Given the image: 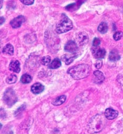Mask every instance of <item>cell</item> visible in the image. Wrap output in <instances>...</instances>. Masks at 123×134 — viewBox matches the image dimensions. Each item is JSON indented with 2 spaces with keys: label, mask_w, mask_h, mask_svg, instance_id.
Wrapping results in <instances>:
<instances>
[{
  "label": "cell",
  "mask_w": 123,
  "mask_h": 134,
  "mask_svg": "<svg viewBox=\"0 0 123 134\" xmlns=\"http://www.w3.org/2000/svg\"><path fill=\"white\" fill-rule=\"evenodd\" d=\"M90 67L87 64H80L72 66L68 70V74L75 80H80L87 77L90 73Z\"/></svg>",
  "instance_id": "1"
},
{
  "label": "cell",
  "mask_w": 123,
  "mask_h": 134,
  "mask_svg": "<svg viewBox=\"0 0 123 134\" xmlns=\"http://www.w3.org/2000/svg\"><path fill=\"white\" fill-rule=\"evenodd\" d=\"M106 121L100 115L93 117L89 121L88 125V131L91 133L99 132L103 130L105 126Z\"/></svg>",
  "instance_id": "2"
},
{
  "label": "cell",
  "mask_w": 123,
  "mask_h": 134,
  "mask_svg": "<svg viewBox=\"0 0 123 134\" xmlns=\"http://www.w3.org/2000/svg\"><path fill=\"white\" fill-rule=\"evenodd\" d=\"M73 27L71 20L66 15L64 14L62 19L58 23L56 26L55 31L59 34L67 32L71 30Z\"/></svg>",
  "instance_id": "3"
},
{
  "label": "cell",
  "mask_w": 123,
  "mask_h": 134,
  "mask_svg": "<svg viewBox=\"0 0 123 134\" xmlns=\"http://www.w3.org/2000/svg\"><path fill=\"white\" fill-rule=\"evenodd\" d=\"M17 99L15 93L12 89L9 88L5 91L3 96V100L9 107L12 106L17 102Z\"/></svg>",
  "instance_id": "4"
},
{
  "label": "cell",
  "mask_w": 123,
  "mask_h": 134,
  "mask_svg": "<svg viewBox=\"0 0 123 134\" xmlns=\"http://www.w3.org/2000/svg\"><path fill=\"white\" fill-rule=\"evenodd\" d=\"M25 19L23 16L20 15L13 19L11 21L10 24L13 28H19L21 26L22 24L25 22Z\"/></svg>",
  "instance_id": "5"
},
{
  "label": "cell",
  "mask_w": 123,
  "mask_h": 134,
  "mask_svg": "<svg viewBox=\"0 0 123 134\" xmlns=\"http://www.w3.org/2000/svg\"><path fill=\"white\" fill-rule=\"evenodd\" d=\"M65 50L69 52L75 53L78 50L77 44L74 41H69L65 46Z\"/></svg>",
  "instance_id": "6"
},
{
  "label": "cell",
  "mask_w": 123,
  "mask_h": 134,
  "mask_svg": "<svg viewBox=\"0 0 123 134\" xmlns=\"http://www.w3.org/2000/svg\"><path fill=\"white\" fill-rule=\"evenodd\" d=\"M118 115V112L112 108H107L105 111V116L106 118L109 120L116 118Z\"/></svg>",
  "instance_id": "7"
},
{
  "label": "cell",
  "mask_w": 123,
  "mask_h": 134,
  "mask_svg": "<svg viewBox=\"0 0 123 134\" xmlns=\"http://www.w3.org/2000/svg\"><path fill=\"white\" fill-rule=\"evenodd\" d=\"M77 41L79 45L83 46L85 45L88 43V36L85 32H81L78 34L77 36Z\"/></svg>",
  "instance_id": "8"
},
{
  "label": "cell",
  "mask_w": 123,
  "mask_h": 134,
  "mask_svg": "<svg viewBox=\"0 0 123 134\" xmlns=\"http://www.w3.org/2000/svg\"><path fill=\"white\" fill-rule=\"evenodd\" d=\"M10 70L16 73H19L20 71V63L18 60H13L11 61L9 65Z\"/></svg>",
  "instance_id": "9"
},
{
  "label": "cell",
  "mask_w": 123,
  "mask_h": 134,
  "mask_svg": "<svg viewBox=\"0 0 123 134\" xmlns=\"http://www.w3.org/2000/svg\"><path fill=\"white\" fill-rule=\"evenodd\" d=\"M31 90L35 94H39L43 91L44 87L40 83H36L32 86Z\"/></svg>",
  "instance_id": "10"
},
{
  "label": "cell",
  "mask_w": 123,
  "mask_h": 134,
  "mask_svg": "<svg viewBox=\"0 0 123 134\" xmlns=\"http://www.w3.org/2000/svg\"><path fill=\"white\" fill-rule=\"evenodd\" d=\"M93 53L96 59H100L105 57L106 54V51L104 49L97 48L93 50Z\"/></svg>",
  "instance_id": "11"
},
{
  "label": "cell",
  "mask_w": 123,
  "mask_h": 134,
  "mask_svg": "<svg viewBox=\"0 0 123 134\" xmlns=\"http://www.w3.org/2000/svg\"><path fill=\"white\" fill-rule=\"evenodd\" d=\"M94 75L95 76L94 81L96 83L100 84L104 81L105 76L102 72L99 71H95L94 72Z\"/></svg>",
  "instance_id": "12"
},
{
  "label": "cell",
  "mask_w": 123,
  "mask_h": 134,
  "mask_svg": "<svg viewBox=\"0 0 123 134\" xmlns=\"http://www.w3.org/2000/svg\"><path fill=\"white\" fill-rule=\"evenodd\" d=\"M77 56L75 53L71 55L65 54L62 57V60L65 62L67 65H69L73 62V61L77 58Z\"/></svg>",
  "instance_id": "13"
},
{
  "label": "cell",
  "mask_w": 123,
  "mask_h": 134,
  "mask_svg": "<svg viewBox=\"0 0 123 134\" xmlns=\"http://www.w3.org/2000/svg\"><path fill=\"white\" fill-rule=\"evenodd\" d=\"M66 100V96L65 95L57 97L54 100H53L52 104L54 106H60L64 104Z\"/></svg>",
  "instance_id": "14"
},
{
  "label": "cell",
  "mask_w": 123,
  "mask_h": 134,
  "mask_svg": "<svg viewBox=\"0 0 123 134\" xmlns=\"http://www.w3.org/2000/svg\"><path fill=\"white\" fill-rule=\"evenodd\" d=\"M120 58V56L119 54L118 51L117 50H112L109 54V59L110 61H116L119 60Z\"/></svg>",
  "instance_id": "15"
},
{
  "label": "cell",
  "mask_w": 123,
  "mask_h": 134,
  "mask_svg": "<svg viewBox=\"0 0 123 134\" xmlns=\"http://www.w3.org/2000/svg\"><path fill=\"white\" fill-rule=\"evenodd\" d=\"M3 53L5 54L13 55L14 53V48L11 44H7L3 49Z\"/></svg>",
  "instance_id": "16"
},
{
  "label": "cell",
  "mask_w": 123,
  "mask_h": 134,
  "mask_svg": "<svg viewBox=\"0 0 123 134\" xmlns=\"http://www.w3.org/2000/svg\"><path fill=\"white\" fill-rule=\"evenodd\" d=\"M61 65V62L60 59L58 58H55L50 64L49 68L51 69H55L59 68V67H60Z\"/></svg>",
  "instance_id": "17"
},
{
  "label": "cell",
  "mask_w": 123,
  "mask_h": 134,
  "mask_svg": "<svg viewBox=\"0 0 123 134\" xmlns=\"http://www.w3.org/2000/svg\"><path fill=\"white\" fill-rule=\"evenodd\" d=\"M98 30L99 32L102 33H105L108 31V25L106 23L102 22L101 23L98 27Z\"/></svg>",
  "instance_id": "18"
},
{
  "label": "cell",
  "mask_w": 123,
  "mask_h": 134,
  "mask_svg": "<svg viewBox=\"0 0 123 134\" xmlns=\"http://www.w3.org/2000/svg\"><path fill=\"white\" fill-rule=\"evenodd\" d=\"M20 80L22 83L26 84L31 82L32 80V78L29 75L24 74L21 77Z\"/></svg>",
  "instance_id": "19"
},
{
  "label": "cell",
  "mask_w": 123,
  "mask_h": 134,
  "mask_svg": "<svg viewBox=\"0 0 123 134\" xmlns=\"http://www.w3.org/2000/svg\"><path fill=\"white\" fill-rule=\"evenodd\" d=\"M16 80H17V77L15 75H13V74L9 76L6 79L7 82L9 84L14 83L16 81Z\"/></svg>",
  "instance_id": "20"
},
{
  "label": "cell",
  "mask_w": 123,
  "mask_h": 134,
  "mask_svg": "<svg viewBox=\"0 0 123 134\" xmlns=\"http://www.w3.org/2000/svg\"><path fill=\"white\" fill-rule=\"evenodd\" d=\"M51 61V57L50 56L43 57L41 59V63L43 65H48L50 64Z\"/></svg>",
  "instance_id": "21"
},
{
  "label": "cell",
  "mask_w": 123,
  "mask_h": 134,
  "mask_svg": "<svg viewBox=\"0 0 123 134\" xmlns=\"http://www.w3.org/2000/svg\"><path fill=\"white\" fill-rule=\"evenodd\" d=\"M113 37H114V39L115 40H116V41L119 40L123 37V32H121V31L117 32L115 33Z\"/></svg>",
  "instance_id": "22"
},
{
  "label": "cell",
  "mask_w": 123,
  "mask_h": 134,
  "mask_svg": "<svg viewBox=\"0 0 123 134\" xmlns=\"http://www.w3.org/2000/svg\"><path fill=\"white\" fill-rule=\"evenodd\" d=\"M100 44V40L99 38H95L94 40H93V45L94 47H98L99 44Z\"/></svg>",
  "instance_id": "23"
},
{
  "label": "cell",
  "mask_w": 123,
  "mask_h": 134,
  "mask_svg": "<svg viewBox=\"0 0 123 134\" xmlns=\"http://www.w3.org/2000/svg\"><path fill=\"white\" fill-rule=\"evenodd\" d=\"M103 65V61L101 59H98L95 63V66L97 69H100Z\"/></svg>",
  "instance_id": "24"
},
{
  "label": "cell",
  "mask_w": 123,
  "mask_h": 134,
  "mask_svg": "<svg viewBox=\"0 0 123 134\" xmlns=\"http://www.w3.org/2000/svg\"><path fill=\"white\" fill-rule=\"evenodd\" d=\"M21 2L25 5H32L35 2L33 0H32V1H31V0H29V1H21Z\"/></svg>",
  "instance_id": "25"
},
{
  "label": "cell",
  "mask_w": 123,
  "mask_h": 134,
  "mask_svg": "<svg viewBox=\"0 0 123 134\" xmlns=\"http://www.w3.org/2000/svg\"><path fill=\"white\" fill-rule=\"evenodd\" d=\"M119 83L122 85V86L123 87V75H122L121 76H119Z\"/></svg>",
  "instance_id": "26"
},
{
  "label": "cell",
  "mask_w": 123,
  "mask_h": 134,
  "mask_svg": "<svg viewBox=\"0 0 123 134\" xmlns=\"http://www.w3.org/2000/svg\"><path fill=\"white\" fill-rule=\"evenodd\" d=\"M5 21V19L3 16H1V25H2Z\"/></svg>",
  "instance_id": "27"
}]
</instances>
